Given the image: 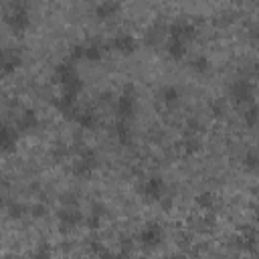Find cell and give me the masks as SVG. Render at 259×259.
<instances>
[{
  "mask_svg": "<svg viewBox=\"0 0 259 259\" xmlns=\"http://www.w3.org/2000/svg\"><path fill=\"white\" fill-rule=\"evenodd\" d=\"M111 136L115 140L117 146L121 148H132L136 146V130H134V121L127 119H113L111 123Z\"/></svg>",
  "mask_w": 259,
  "mask_h": 259,
  "instance_id": "obj_8",
  "label": "cell"
},
{
  "mask_svg": "<svg viewBox=\"0 0 259 259\" xmlns=\"http://www.w3.org/2000/svg\"><path fill=\"white\" fill-rule=\"evenodd\" d=\"M53 79L59 85V91L61 93H69V95L79 97L81 91H83V79H81V73L77 69V63H73L69 59L67 61H61L55 67Z\"/></svg>",
  "mask_w": 259,
  "mask_h": 259,
  "instance_id": "obj_1",
  "label": "cell"
},
{
  "mask_svg": "<svg viewBox=\"0 0 259 259\" xmlns=\"http://www.w3.org/2000/svg\"><path fill=\"white\" fill-rule=\"evenodd\" d=\"M83 212L79 208V204H63L59 210H57V223L59 227L65 231V233H71L75 231L81 223H83Z\"/></svg>",
  "mask_w": 259,
  "mask_h": 259,
  "instance_id": "obj_7",
  "label": "cell"
},
{
  "mask_svg": "<svg viewBox=\"0 0 259 259\" xmlns=\"http://www.w3.org/2000/svg\"><path fill=\"white\" fill-rule=\"evenodd\" d=\"M164 241V227L160 223H146L138 233V243L144 249H156Z\"/></svg>",
  "mask_w": 259,
  "mask_h": 259,
  "instance_id": "obj_9",
  "label": "cell"
},
{
  "mask_svg": "<svg viewBox=\"0 0 259 259\" xmlns=\"http://www.w3.org/2000/svg\"><path fill=\"white\" fill-rule=\"evenodd\" d=\"M121 10V2L119 0H99L93 8V16L99 20V22H107V20H113Z\"/></svg>",
  "mask_w": 259,
  "mask_h": 259,
  "instance_id": "obj_15",
  "label": "cell"
},
{
  "mask_svg": "<svg viewBox=\"0 0 259 259\" xmlns=\"http://www.w3.org/2000/svg\"><path fill=\"white\" fill-rule=\"evenodd\" d=\"M138 192H140L142 198H146L148 202H158V200L164 198L170 190H168L166 180H164L160 174H150V176H144V178L140 180Z\"/></svg>",
  "mask_w": 259,
  "mask_h": 259,
  "instance_id": "obj_5",
  "label": "cell"
},
{
  "mask_svg": "<svg viewBox=\"0 0 259 259\" xmlns=\"http://www.w3.org/2000/svg\"><path fill=\"white\" fill-rule=\"evenodd\" d=\"M18 140H20V134L14 127V123L12 121H0V154L8 156V154L16 152Z\"/></svg>",
  "mask_w": 259,
  "mask_h": 259,
  "instance_id": "obj_12",
  "label": "cell"
},
{
  "mask_svg": "<svg viewBox=\"0 0 259 259\" xmlns=\"http://www.w3.org/2000/svg\"><path fill=\"white\" fill-rule=\"evenodd\" d=\"M164 51H166V55H168V59L170 61H182L184 57H186V53H188V42H184V40H180V38H174V36H166V40H164Z\"/></svg>",
  "mask_w": 259,
  "mask_h": 259,
  "instance_id": "obj_16",
  "label": "cell"
},
{
  "mask_svg": "<svg viewBox=\"0 0 259 259\" xmlns=\"http://www.w3.org/2000/svg\"><path fill=\"white\" fill-rule=\"evenodd\" d=\"M113 111L117 119H127L134 121L136 113H138V93L134 89V85H127L113 101Z\"/></svg>",
  "mask_w": 259,
  "mask_h": 259,
  "instance_id": "obj_4",
  "label": "cell"
},
{
  "mask_svg": "<svg viewBox=\"0 0 259 259\" xmlns=\"http://www.w3.org/2000/svg\"><path fill=\"white\" fill-rule=\"evenodd\" d=\"M12 123L18 130L20 136L24 134H32L34 130H38L40 125V115L36 113V109L32 107H16L14 115H12Z\"/></svg>",
  "mask_w": 259,
  "mask_h": 259,
  "instance_id": "obj_6",
  "label": "cell"
},
{
  "mask_svg": "<svg viewBox=\"0 0 259 259\" xmlns=\"http://www.w3.org/2000/svg\"><path fill=\"white\" fill-rule=\"evenodd\" d=\"M188 65H190V69H192L196 75H206V73L210 71V61H208L204 55H196V57H192Z\"/></svg>",
  "mask_w": 259,
  "mask_h": 259,
  "instance_id": "obj_19",
  "label": "cell"
},
{
  "mask_svg": "<svg viewBox=\"0 0 259 259\" xmlns=\"http://www.w3.org/2000/svg\"><path fill=\"white\" fill-rule=\"evenodd\" d=\"M241 160H243V168H247V170H251V172L257 168V154H255V150H253V148L245 150Z\"/></svg>",
  "mask_w": 259,
  "mask_h": 259,
  "instance_id": "obj_20",
  "label": "cell"
},
{
  "mask_svg": "<svg viewBox=\"0 0 259 259\" xmlns=\"http://www.w3.org/2000/svg\"><path fill=\"white\" fill-rule=\"evenodd\" d=\"M22 65V53L18 49L0 47V79L14 75Z\"/></svg>",
  "mask_w": 259,
  "mask_h": 259,
  "instance_id": "obj_10",
  "label": "cell"
},
{
  "mask_svg": "<svg viewBox=\"0 0 259 259\" xmlns=\"http://www.w3.org/2000/svg\"><path fill=\"white\" fill-rule=\"evenodd\" d=\"M257 105H255V101L253 103H249V105H245V107H241V119H243V125L247 127V130H255L257 127Z\"/></svg>",
  "mask_w": 259,
  "mask_h": 259,
  "instance_id": "obj_18",
  "label": "cell"
},
{
  "mask_svg": "<svg viewBox=\"0 0 259 259\" xmlns=\"http://www.w3.org/2000/svg\"><path fill=\"white\" fill-rule=\"evenodd\" d=\"M107 47H109V51H113L117 55L130 57V55H134L138 51V38L132 32H115L107 40Z\"/></svg>",
  "mask_w": 259,
  "mask_h": 259,
  "instance_id": "obj_11",
  "label": "cell"
},
{
  "mask_svg": "<svg viewBox=\"0 0 259 259\" xmlns=\"http://www.w3.org/2000/svg\"><path fill=\"white\" fill-rule=\"evenodd\" d=\"M71 121H73L79 130H83V132H93V130H97L99 123H101L99 113H97V109H93V107H79Z\"/></svg>",
  "mask_w": 259,
  "mask_h": 259,
  "instance_id": "obj_13",
  "label": "cell"
},
{
  "mask_svg": "<svg viewBox=\"0 0 259 259\" xmlns=\"http://www.w3.org/2000/svg\"><path fill=\"white\" fill-rule=\"evenodd\" d=\"M180 99H182V93H180V89L176 85H164L160 89V101H162L164 107L174 109L180 103Z\"/></svg>",
  "mask_w": 259,
  "mask_h": 259,
  "instance_id": "obj_17",
  "label": "cell"
},
{
  "mask_svg": "<svg viewBox=\"0 0 259 259\" xmlns=\"http://www.w3.org/2000/svg\"><path fill=\"white\" fill-rule=\"evenodd\" d=\"M2 20H4L6 28L10 32H14V34H24L32 24L30 12H28V8H26V4L22 0H12L6 6L4 14H2Z\"/></svg>",
  "mask_w": 259,
  "mask_h": 259,
  "instance_id": "obj_2",
  "label": "cell"
},
{
  "mask_svg": "<svg viewBox=\"0 0 259 259\" xmlns=\"http://www.w3.org/2000/svg\"><path fill=\"white\" fill-rule=\"evenodd\" d=\"M81 45H83V61L85 63H101L105 53L109 51L107 42H103L99 38H91V40H85Z\"/></svg>",
  "mask_w": 259,
  "mask_h": 259,
  "instance_id": "obj_14",
  "label": "cell"
},
{
  "mask_svg": "<svg viewBox=\"0 0 259 259\" xmlns=\"http://www.w3.org/2000/svg\"><path fill=\"white\" fill-rule=\"evenodd\" d=\"M229 99L239 109L255 101V83L247 75H239L229 83Z\"/></svg>",
  "mask_w": 259,
  "mask_h": 259,
  "instance_id": "obj_3",
  "label": "cell"
}]
</instances>
